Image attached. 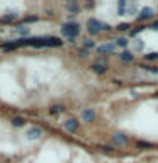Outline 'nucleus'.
<instances>
[{
    "label": "nucleus",
    "instance_id": "1",
    "mask_svg": "<svg viewBox=\"0 0 158 163\" xmlns=\"http://www.w3.org/2000/svg\"><path fill=\"white\" fill-rule=\"evenodd\" d=\"M61 32H63L66 37H70V41H73L75 37L80 34V26L75 24V22H68V24H65V26L61 27Z\"/></svg>",
    "mask_w": 158,
    "mask_h": 163
},
{
    "label": "nucleus",
    "instance_id": "2",
    "mask_svg": "<svg viewBox=\"0 0 158 163\" xmlns=\"http://www.w3.org/2000/svg\"><path fill=\"white\" fill-rule=\"evenodd\" d=\"M102 29H104V24L100 21H97V19H89V21H87V31H89L92 36L99 34Z\"/></svg>",
    "mask_w": 158,
    "mask_h": 163
},
{
    "label": "nucleus",
    "instance_id": "3",
    "mask_svg": "<svg viewBox=\"0 0 158 163\" xmlns=\"http://www.w3.org/2000/svg\"><path fill=\"white\" fill-rule=\"evenodd\" d=\"M151 17H153L151 7H143L141 10H139V14H138V19H139V21H143V19H151Z\"/></svg>",
    "mask_w": 158,
    "mask_h": 163
},
{
    "label": "nucleus",
    "instance_id": "4",
    "mask_svg": "<svg viewBox=\"0 0 158 163\" xmlns=\"http://www.w3.org/2000/svg\"><path fill=\"white\" fill-rule=\"evenodd\" d=\"M112 143H116V144H126L127 143V136L126 134H122V132H114L112 134Z\"/></svg>",
    "mask_w": 158,
    "mask_h": 163
},
{
    "label": "nucleus",
    "instance_id": "5",
    "mask_svg": "<svg viewBox=\"0 0 158 163\" xmlns=\"http://www.w3.org/2000/svg\"><path fill=\"white\" fill-rule=\"evenodd\" d=\"M42 44L44 46H61L63 41H60L58 37H42Z\"/></svg>",
    "mask_w": 158,
    "mask_h": 163
},
{
    "label": "nucleus",
    "instance_id": "6",
    "mask_svg": "<svg viewBox=\"0 0 158 163\" xmlns=\"http://www.w3.org/2000/svg\"><path fill=\"white\" fill-rule=\"evenodd\" d=\"M82 119H83L85 122H92L95 119V111L94 109H85V111L82 112Z\"/></svg>",
    "mask_w": 158,
    "mask_h": 163
},
{
    "label": "nucleus",
    "instance_id": "7",
    "mask_svg": "<svg viewBox=\"0 0 158 163\" xmlns=\"http://www.w3.org/2000/svg\"><path fill=\"white\" fill-rule=\"evenodd\" d=\"M41 136H42V131L39 127H31V129L27 131V138H29V139H39Z\"/></svg>",
    "mask_w": 158,
    "mask_h": 163
},
{
    "label": "nucleus",
    "instance_id": "8",
    "mask_svg": "<svg viewBox=\"0 0 158 163\" xmlns=\"http://www.w3.org/2000/svg\"><path fill=\"white\" fill-rule=\"evenodd\" d=\"M114 49H116V44H104V46L97 48V53L99 54H105V53H114Z\"/></svg>",
    "mask_w": 158,
    "mask_h": 163
},
{
    "label": "nucleus",
    "instance_id": "9",
    "mask_svg": "<svg viewBox=\"0 0 158 163\" xmlns=\"http://www.w3.org/2000/svg\"><path fill=\"white\" fill-rule=\"evenodd\" d=\"M65 129L70 132H73L78 129V122H77V119H68V121L65 122Z\"/></svg>",
    "mask_w": 158,
    "mask_h": 163
},
{
    "label": "nucleus",
    "instance_id": "10",
    "mask_svg": "<svg viewBox=\"0 0 158 163\" xmlns=\"http://www.w3.org/2000/svg\"><path fill=\"white\" fill-rule=\"evenodd\" d=\"M92 70H94L95 73L102 75V73H105V71H107V65H102V63H94V65H92Z\"/></svg>",
    "mask_w": 158,
    "mask_h": 163
},
{
    "label": "nucleus",
    "instance_id": "11",
    "mask_svg": "<svg viewBox=\"0 0 158 163\" xmlns=\"http://www.w3.org/2000/svg\"><path fill=\"white\" fill-rule=\"evenodd\" d=\"M119 56H121V60H122V61H126V63H131L133 60H134V56H133L131 51H122Z\"/></svg>",
    "mask_w": 158,
    "mask_h": 163
},
{
    "label": "nucleus",
    "instance_id": "12",
    "mask_svg": "<svg viewBox=\"0 0 158 163\" xmlns=\"http://www.w3.org/2000/svg\"><path fill=\"white\" fill-rule=\"evenodd\" d=\"M117 10H119V16H124L127 10V2L126 0H121L119 4H117Z\"/></svg>",
    "mask_w": 158,
    "mask_h": 163
},
{
    "label": "nucleus",
    "instance_id": "13",
    "mask_svg": "<svg viewBox=\"0 0 158 163\" xmlns=\"http://www.w3.org/2000/svg\"><path fill=\"white\" fill-rule=\"evenodd\" d=\"M12 124H14L16 127H22L24 124H26V121H24L22 117H14V119H12Z\"/></svg>",
    "mask_w": 158,
    "mask_h": 163
},
{
    "label": "nucleus",
    "instance_id": "14",
    "mask_svg": "<svg viewBox=\"0 0 158 163\" xmlns=\"http://www.w3.org/2000/svg\"><path fill=\"white\" fill-rule=\"evenodd\" d=\"M63 111H65L63 105H53L51 109H49V112H51V114H61Z\"/></svg>",
    "mask_w": 158,
    "mask_h": 163
},
{
    "label": "nucleus",
    "instance_id": "15",
    "mask_svg": "<svg viewBox=\"0 0 158 163\" xmlns=\"http://www.w3.org/2000/svg\"><path fill=\"white\" fill-rule=\"evenodd\" d=\"M127 44H129V41H127L126 37H119L117 42H116V46H119V48H126Z\"/></svg>",
    "mask_w": 158,
    "mask_h": 163
},
{
    "label": "nucleus",
    "instance_id": "16",
    "mask_svg": "<svg viewBox=\"0 0 158 163\" xmlns=\"http://www.w3.org/2000/svg\"><path fill=\"white\" fill-rule=\"evenodd\" d=\"M94 46H95V42L92 41V39H85V41H83V48L87 49V51H89V49H92Z\"/></svg>",
    "mask_w": 158,
    "mask_h": 163
},
{
    "label": "nucleus",
    "instance_id": "17",
    "mask_svg": "<svg viewBox=\"0 0 158 163\" xmlns=\"http://www.w3.org/2000/svg\"><path fill=\"white\" fill-rule=\"evenodd\" d=\"M143 48H145V42H143L141 39H136V41H134V49H138V51H141Z\"/></svg>",
    "mask_w": 158,
    "mask_h": 163
},
{
    "label": "nucleus",
    "instance_id": "18",
    "mask_svg": "<svg viewBox=\"0 0 158 163\" xmlns=\"http://www.w3.org/2000/svg\"><path fill=\"white\" fill-rule=\"evenodd\" d=\"M146 60L148 61H155V60H158V53L153 51V53H150V54H146Z\"/></svg>",
    "mask_w": 158,
    "mask_h": 163
},
{
    "label": "nucleus",
    "instance_id": "19",
    "mask_svg": "<svg viewBox=\"0 0 158 163\" xmlns=\"http://www.w3.org/2000/svg\"><path fill=\"white\" fill-rule=\"evenodd\" d=\"M143 68L146 70V71H150V73L158 75V66H143Z\"/></svg>",
    "mask_w": 158,
    "mask_h": 163
},
{
    "label": "nucleus",
    "instance_id": "20",
    "mask_svg": "<svg viewBox=\"0 0 158 163\" xmlns=\"http://www.w3.org/2000/svg\"><path fill=\"white\" fill-rule=\"evenodd\" d=\"M16 17H17V14H9V16H5L4 19H2V21H4V22H12L14 19H16Z\"/></svg>",
    "mask_w": 158,
    "mask_h": 163
},
{
    "label": "nucleus",
    "instance_id": "21",
    "mask_svg": "<svg viewBox=\"0 0 158 163\" xmlns=\"http://www.w3.org/2000/svg\"><path fill=\"white\" fill-rule=\"evenodd\" d=\"M117 29H119V31H127V29H129V24H127V22H122V24L117 26Z\"/></svg>",
    "mask_w": 158,
    "mask_h": 163
},
{
    "label": "nucleus",
    "instance_id": "22",
    "mask_svg": "<svg viewBox=\"0 0 158 163\" xmlns=\"http://www.w3.org/2000/svg\"><path fill=\"white\" fill-rule=\"evenodd\" d=\"M138 148H151V144L145 141H138Z\"/></svg>",
    "mask_w": 158,
    "mask_h": 163
},
{
    "label": "nucleus",
    "instance_id": "23",
    "mask_svg": "<svg viewBox=\"0 0 158 163\" xmlns=\"http://www.w3.org/2000/svg\"><path fill=\"white\" fill-rule=\"evenodd\" d=\"M17 31L21 32V34H27V32H29V27H24V26H21V27H17Z\"/></svg>",
    "mask_w": 158,
    "mask_h": 163
},
{
    "label": "nucleus",
    "instance_id": "24",
    "mask_svg": "<svg viewBox=\"0 0 158 163\" xmlns=\"http://www.w3.org/2000/svg\"><path fill=\"white\" fill-rule=\"evenodd\" d=\"M68 9L72 12H78V5H77V4H68Z\"/></svg>",
    "mask_w": 158,
    "mask_h": 163
},
{
    "label": "nucleus",
    "instance_id": "25",
    "mask_svg": "<svg viewBox=\"0 0 158 163\" xmlns=\"http://www.w3.org/2000/svg\"><path fill=\"white\" fill-rule=\"evenodd\" d=\"M126 12H129V14H134V12H136V5H133V4H131V5H127V10Z\"/></svg>",
    "mask_w": 158,
    "mask_h": 163
},
{
    "label": "nucleus",
    "instance_id": "26",
    "mask_svg": "<svg viewBox=\"0 0 158 163\" xmlns=\"http://www.w3.org/2000/svg\"><path fill=\"white\" fill-rule=\"evenodd\" d=\"M78 54H80V56H89V51L83 48V49H80V51H78Z\"/></svg>",
    "mask_w": 158,
    "mask_h": 163
},
{
    "label": "nucleus",
    "instance_id": "27",
    "mask_svg": "<svg viewBox=\"0 0 158 163\" xmlns=\"http://www.w3.org/2000/svg\"><path fill=\"white\" fill-rule=\"evenodd\" d=\"M37 21V17H26L24 19V22H36Z\"/></svg>",
    "mask_w": 158,
    "mask_h": 163
},
{
    "label": "nucleus",
    "instance_id": "28",
    "mask_svg": "<svg viewBox=\"0 0 158 163\" xmlns=\"http://www.w3.org/2000/svg\"><path fill=\"white\" fill-rule=\"evenodd\" d=\"M150 29H153V31H158V21H157V22H153V26L150 27Z\"/></svg>",
    "mask_w": 158,
    "mask_h": 163
},
{
    "label": "nucleus",
    "instance_id": "29",
    "mask_svg": "<svg viewBox=\"0 0 158 163\" xmlns=\"http://www.w3.org/2000/svg\"><path fill=\"white\" fill-rule=\"evenodd\" d=\"M104 150L105 151H114V148H111V146H104Z\"/></svg>",
    "mask_w": 158,
    "mask_h": 163
}]
</instances>
